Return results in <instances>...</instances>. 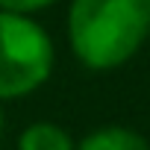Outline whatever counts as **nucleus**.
Returning <instances> with one entry per match:
<instances>
[{
	"instance_id": "0eeeda50",
	"label": "nucleus",
	"mask_w": 150,
	"mask_h": 150,
	"mask_svg": "<svg viewBox=\"0 0 150 150\" xmlns=\"http://www.w3.org/2000/svg\"><path fill=\"white\" fill-rule=\"evenodd\" d=\"M147 38H150V35H147Z\"/></svg>"
},
{
	"instance_id": "423d86ee",
	"label": "nucleus",
	"mask_w": 150,
	"mask_h": 150,
	"mask_svg": "<svg viewBox=\"0 0 150 150\" xmlns=\"http://www.w3.org/2000/svg\"><path fill=\"white\" fill-rule=\"evenodd\" d=\"M0 135H3V112H0Z\"/></svg>"
},
{
	"instance_id": "f257e3e1",
	"label": "nucleus",
	"mask_w": 150,
	"mask_h": 150,
	"mask_svg": "<svg viewBox=\"0 0 150 150\" xmlns=\"http://www.w3.org/2000/svg\"><path fill=\"white\" fill-rule=\"evenodd\" d=\"M150 35V0H71L68 38L86 68L109 71L132 59Z\"/></svg>"
},
{
	"instance_id": "20e7f679",
	"label": "nucleus",
	"mask_w": 150,
	"mask_h": 150,
	"mask_svg": "<svg viewBox=\"0 0 150 150\" xmlns=\"http://www.w3.org/2000/svg\"><path fill=\"white\" fill-rule=\"evenodd\" d=\"M18 150H77V144L68 135V129H62L59 124L35 121L21 132Z\"/></svg>"
},
{
	"instance_id": "f03ea898",
	"label": "nucleus",
	"mask_w": 150,
	"mask_h": 150,
	"mask_svg": "<svg viewBox=\"0 0 150 150\" xmlns=\"http://www.w3.org/2000/svg\"><path fill=\"white\" fill-rule=\"evenodd\" d=\"M53 41L38 21L0 12V100L41 88L53 74Z\"/></svg>"
},
{
	"instance_id": "39448f33",
	"label": "nucleus",
	"mask_w": 150,
	"mask_h": 150,
	"mask_svg": "<svg viewBox=\"0 0 150 150\" xmlns=\"http://www.w3.org/2000/svg\"><path fill=\"white\" fill-rule=\"evenodd\" d=\"M53 0H0V12H21V15H30V12H38L44 6H50Z\"/></svg>"
},
{
	"instance_id": "7ed1b4c3",
	"label": "nucleus",
	"mask_w": 150,
	"mask_h": 150,
	"mask_svg": "<svg viewBox=\"0 0 150 150\" xmlns=\"http://www.w3.org/2000/svg\"><path fill=\"white\" fill-rule=\"evenodd\" d=\"M77 150H150V144L129 127H100L88 132L77 144Z\"/></svg>"
}]
</instances>
